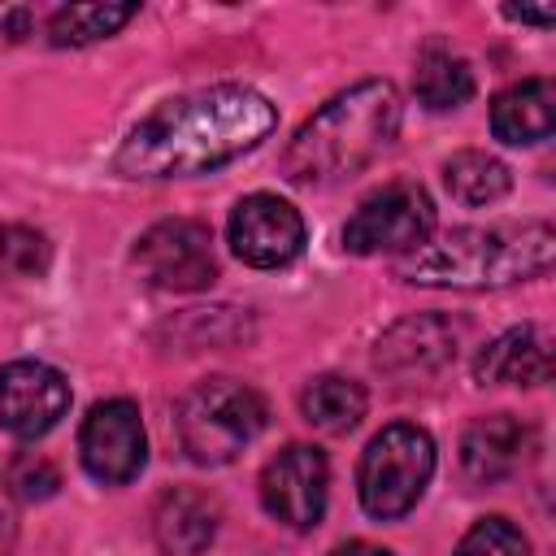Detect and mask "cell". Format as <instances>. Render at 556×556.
<instances>
[{
  "label": "cell",
  "instance_id": "ba28073f",
  "mask_svg": "<svg viewBox=\"0 0 556 556\" xmlns=\"http://www.w3.org/2000/svg\"><path fill=\"white\" fill-rule=\"evenodd\" d=\"M326 486H330V465L313 443H291L278 456H269L261 469V504L274 521L291 530H313L321 521Z\"/></svg>",
  "mask_w": 556,
  "mask_h": 556
},
{
  "label": "cell",
  "instance_id": "484cf974",
  "mask_svg": "<svg viewBox=\"0 0 556 556\" xmlns=\"http://www.w3.org/2000/svg\"><path fill=\"white\" fill-rule=\"evenodd\" d=\"M13 547H17V530H13V521L0 517V556H13Z\"/></svg>",
  "mask_w": 556,
  "mask_h": 556
},
{
  "label": "cell",
  "instance_id": "277c9868",
  "mask_svg": "<svg viewBox=\"0 0 556 556\" xmlns=\"http://www.w3.org/2000/svg\"><path fill=\"white\" fill-rule=\"evenodd\" d=\"M265 400L239 378H204L195 382L178 408H174V430L182 452L195 465H230L252 439L265 430Z\"/></svg>",
  "mask_w": 556,
  "mask_h": 556
},
{
  "label": "cell",
  "instance_id": "ffe728a7",
  "mask_svg": "<svg viewBox=\"0 0 556 556\" xmlns=\"http://www.w3.org/2000/svg\"><path fill=\"white\" fill-rule=\"evenodd\" d=\"M135 17V4H65L48 17V39L56 48H83L96 39H109Z\"/></svg>",
  "mask_w": 556,
  "mask_h": 556
},
{
  "label": "cell",
  "instance_id": "4fadbf2b",
  "mask_svg": "<svg viewBox=\"0 0 556 556\" xmlns=\"http://www.w3.org/2000/svg\"><path fill=\"white\" fill-rule=\"evenodd\" d=\"M530 456H534V430L513 413L478 417L460 439V465L473 482L513 478Z\"/></svg>",
  "mask_w": 556,
  "mask_h": 556
},
{
  "label": "cell",
  "instance_id": "5bb4252c",
  "mask_svg": "<svg viewBox=\"0 0 556 556\" xmlns=\"http://www.w3.org/2000/svg\"><path fill=\"white\" fill-rule=\"evenodd\" d=\"M552 126H556V96L547 78H521L491 100V130L513 148L552 139Z\"/></svg>",
  "mask_w": 556,
  "mask_h": 556
},
{
  "label": "cell",
  "instance_id": "6da1fadb",
  "mask_svg": "<svg viewBox=\"0 0 556 556\" xmlns=\"http://www.w3.org/2000/svg\"><path fill=\"white\" fill-rule=\"evenodd\" d=\"M274 126L278 109L261 91L243 83H217L152 109L139 126H130L113 165L122 178L139 182L208 174L252 152L261 139H269Z\"/></svg>",
  "mask_w": 556,
  "mask_h": 556
},
{
  "label": "cell",
  "instance_id": "d4e9b609",
  "mask_svg": "<svg viewBox=\"0 0 556 556\" xmlns=\"http://www.w3.org/2000/svg\"><path fill=\"white\" fill-rule=\"evenodd\" d=\"M330 556H391V552H387V547H374V543H361V539H356V543H343V547H334Z\"/></svg>",
  "mask_w": 556,
  "mask_h": 556
},
{
  "label": "cell",
  "instance_id": "9a60e30c",
  "mask_svg": "<svg viewBox=\"0 0 556 556\" xmlns=\"http://www.w3.org/2000/svg\"><path fill=\"white\" fill-rule=\"evenodd\" d=\"M478 382H513V387H539L552 378V348L539 326H513L495 343L478 352L473 365Z\"/></svg>",
  "mask_w": 556,
  "mask_h": 556
},
{
  "label": "cell",
  "instance_id": "7c38bea8",
  "mask_svg": "<svg viewBox=\"0 0 556 556\" xmlns=\"http://www.w3.org/2000/svg\"><path fill=\"white\" fill-rule=\"evenodd\" d=\"M452 361H456V326L443 317H430V313L395 321L378 339V352H374V365L400 382L430 378V374L447 369Z\"/></svg>",
  "mask_w": 556,
  "mask_h": 556
},
{
  "label": "cell",
  "instance_id": "9c48e42d",
  "mask_svg": "<svg viewBox=\"0 0 556 556\" xmlns=\"http://www.w3.org/2000/svg\"><path fill=\"white\" fill-rule=\"evenodd\" d=\"M78 456H83V469L104 486H122V482L139 478V469L148 460L139 408L130 400L96 404L78 430Z\"/></svg>",
  "mask_w": 556,
  "mask_h": 556
},
{
  "label": "cell",
  "instance_id": "30bf717a",
  "mask_svg": "<svg viewBox=\"0 0 556 556\" xmlns=\"http://www.w3.org/2000/svg\"><path fill=\"white\" fill-rule=\"evenodd\" d=\"M230 248L252 269H282L304 252V217L282 195H243L230 213Z\"/></svg>",
  "mask_w": 556,
  "mask_h": 556
},
{
  "label": "cell",
  "instance_id": "3957f363",
  "mask_svg": "<svg viewBox=\"0 0 556 556\" xmlns=\"http://www.w3.org/2000/svg\"><path fill=\"white\" fill-rule=\"evenodd\" d=\"M400 135V96L387 78H365L326 100L287 143L282 174L295 187H330L378 161Z\"/></svg>",
  "mask_w": 556,
  "mask_h": 556
},
{
  "label": "cell",
  "instance_id": "7a4b0ae2",
  "mask_svg": "<svg viewBox=\"0 0 556 556\" xmlns=\"http://www.w3.org/2000/svg\"><path fill=\"white\" fill-rule=\"evenodd\" d=\"M552 248L556 235L547 222L456 226L395 256V278L413 287H452V291L513 287L526 278H543L552 265Z\"/></svg>",
  "mask_w": 556,
  "mask_h": 556
},
{
  "label": "cell",
  "instance_id": "52a82bcc",
  "mask_svg": "<svg viewBox=\"0 0 556 556\" xmlns=\"http://www.w3.org/2000/svg\"><path fill=\"white\" fill-rule=\"evenodd\" d=\"M135 269L161 291H204L217 282V252L204 222L165 217L135 243Z\"/></svg>",
  "mask_w": 556,
  "mask_h": 556
},
{
  "label": "cell",
  "instance_id": "5b68a950",
  "mask_svg": "<svg viewBox=\"0 0 556 556\" xmlns=\"http://www.w3.org/2000/svg\"><path fill=\"white\" fill-rule=\"evenodd\" d=\"M430 473H434V439L413 421L382 426L361 452V469H356L361 508L378 521H395L417 508V500L430 486Z\"/></svg>",
  "mask_w": 556,
  "mask_h": 556
},
{
  "label": "cell",
  "instance_id": "cb8c5ba5",
  "mask_svg": "<svg viewBox=\"0 0 556 556\" xmlns=\"http://www.w3.org/2000/svg\"><path fill=\"white\" fill-rule=\"evenodd\" d=\"M513 22H534V26H552L556 22V13L552 9H504Z\"/></svg>",
  "mask_w": 556,
  "mask_h": 556
},
{
  "label": "cell",
  "instance_id": "2e32d148",
  "mask_svg": "<svg viewBox=\"0 0 556 556\" xmlns=\"http://www.w3.org/2000/svg\"><path fill=\"white\" fill-rule=\"evenodd\" d=\"M152 530L169 556H200L217 539V504L191 486H174L156 500Z\"/></svg>",
  "mask_w": 556,
  "mask_h": 556
},
{
  "label": "cell",
  "instance_id": "ac0fdd59",
  "mask_svg": "<svg viewBox=\"0 0 556 556\" xmlns=\"http://www.w3.org/2000/svg\"><path fill=\"white\" fill-rule=\"evenodd\" d=\"M365 387L343 378V374H321L300 391V413L308 426L326 430V434H348L361 426L365 417Z\"/></svg>",
  "mask_w": 556,
  "mask_h": 556
},
{
  "label": "cell",
  "instance_id": "d6986e66",
  "mask_svg": "<svg viewBox=\"0 0 556 556\" xmlns=\"http://www.w3.org/2000/svg\"><path fill=\"white\" fill-rule=\"evenodd\" d=\"M443 182H447V191H452L460 204L482 208V204H495V200L508 195L513 174H508V165H504L500 156L478 152V148H465V152H456V156L443 165Z\"/></svg>",
  "mask_w": 556,
  "mask_h": 556
},
{
  "label": "cell",
  "instance_id": "603a6c76",
  "mask_svg": "<svg viewBox=\"0 0 556 556\" xmlns=\"http://www.w3.org/2000/svg\"><path fill=\"white\" fill-rule=\"evenodd\" d=\"M4 486H9L13 500H22V504H39V500L56 495L61 473H56L52 460H43V456H35V452H22V456H13V465L4 469Z\"/></svg>",
  "mask_w": 556,
  "mask_h": 556
},
{
  "label": "cell",
  "instance_id": "44dd1931",
  "mask_svg": "<svg viewBox=\"0 0 556 556\" xmlns=\"http://www.w3.org/2000/svg\"><path fill=\"white\" fill-rule=\"evenodd\" d=\"M52 261V243L43 230L9 222L0 226V269H9L13 278H43Z\"/></svg>",
  "mask_w": 556,
  "mask_h": 556
},
{
  "label": "cell",
  "instance_id": "8992f818",
  "mask_svg": "<svg viewBox=\"0 0 556 556\" xmlns=\"http://www.w3.org/2000/svg\"><path fill=\"white\" fill-rule=\"evenodd\" d=\"M434 230V204L426 187L417 182H387L382 191L365 195L356 213L343 226V248L356 256H378V252H413L426 243Z\"/></svg>",
  "mask_w": 556,
  "mask_h": 556
},
{
  "label": "cell",
  "instance_id": "e0dca14e",
  "mask_svg": "<svg viewBox=\"0 0 556 556\" xmlns=\"http://www.w3.org/2000/svg\"><path fill=\"white\" fill-rule=\"evenodd\" d=\"M413 91L417 100L430 109V113H447V109H460L469 96H473V70L465 56H456L452 48H421L417 56V70H413Z\"/></svg>",
  "mask_w": 556,
  "mask_h": 556
},
{
  "label": "cell",
  "instance_id": "7402d4cb",
  "mask_svg": "<svg viewBox=\"0 0 556 556\" xmlns=\"http://www.w3.org/2000/svg\"><path fill=\"white\" fill-rule=\"evenodd\" d=\"M456 556H530V539L508 517H482L460 539Z\"/></svg>",
  "mask_w": 556,
  "mask_h": 556
},
{
  "label": "cell",
  "instance_id": "8fae6325",
  "mask_svg": "<svg viewBox=\"0 0 556 556\" xmlns=\"http://www.w3.org/2000/svg\"><path fill=\"white\" fill-rule=\"evenodd\" d=\"M70 408V382L48 361H9L0 369V426L13 439H43Z\"/></svg>",
  "mask_w": 556,
  "mask_h": 556
}]
</instances>
